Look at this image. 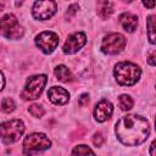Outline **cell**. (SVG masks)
I'll return each mask as SVG.
<instances>
[{
  "mask_svg": "<svg viewBox=\"0 0 156 156\" xmlns=\"http://www.w3.org/2000/svg\"><path fill=\"white\" fill-rule=\"evenodd\" d=\"M118 140L127 146H135L144 143L149 136V122L136 115L121 117L115 127Z\"/></svg>",
  "mask_w": 156,
  "mask_h": 156,
  "instance_id": "6da1fadb",
  "label": "cell"
},
{
  "mask_svg": "<svg viewBox=\"0 0 156 156\" xmlns=\"http://www.w3.org/2000/svg\"><path fill=\"white\" fill-rule=\"evenodd\" d=\"M113 74L118 84L129 87L134 85L139 80L141 71L136 65L132 62H119L115 66Z\"/></svg>",
  "mask_w": 156,
  "mask_h": 156,
  "instance_id": "7a4b0ae2",
  "label": "cell"
},
{
  "mask_svg": "<svg viewBox=\"0 0 156 156\" xmlns=\"http://www.w3.org/2000/svg\"><path fill=\"white\" fill-rule=\"evenodd\" d=\"M24 132V124L21 119H11L0 124V139L5 144L17 141Z\"/></svg>",
  "mask_w": 156,
  "mask_h": 156,
  "instance_id": "3957f363",
  "label": "cell"
},
{
  "mask_svg": "<svg viewBox=\"0 0 156 156\" xmlns=\"http://www.w3.org/2000/svg\"><path fill=\"white\" fill-rule=\"evenodd\" d=\"M51 145L50 139L43 133H30L24 138L23 141V152L26 155L38 154L49 149Z\"/></svg>",
  "mask_w": 156,
  "mask_h": 156,
  "instance_id": "277c9868",
  "label": "cell"
},
{
  "mask_svg": "<svg viewBox=\"0 0 156 156\" xmlns=\"http://www.w3.org/2000/svg\"><path fill=\"white\" fill-rule=\"evenodd\" d=\"M23 28L20 24L16 16L12 13L5 15L0 18V34L7 39H20L23 37Z\"/></svg>",
  "mask_w": 156,
  "mask_h": 156,
  "instance_id": "5b68a950",
  "label": "cell"
},
{
  "mask_svg": "<svg viewBox=\"0 0 156 156\" xmlns=\"http://www.w3.org/2000/svg\"><path fill=\"white\" fill-rule=\"evenodd\" d=\"M46 80H48V78H46L45 74H37V76L30 77L27 80L21 96L24 100H35V99H38L40 96V94L43 93V89L46 84Z\"/></svg>",
  "mask_w": 156,
  "mask_h": 156,
  "instance_id": "8992f818",
  "label": "cell"
},
{
  "mask_svg": "<svg viewBox=\"0 0 156 156\" xmlns=\"http://www.w3.org/2000/svg\"><path fill=\"white\" fill-rule=\"evenodd\" d=\"M126 38L119 33L107 34L101 41V51L107 55H116L126 46Z\"/></svg>",
  "mask_w": 156,
  "mask_h": 156,
  "instance_id": "52a82bcc",
  "label": "cell"
},
{
  "mask_svg": "<svg viewBox=\"0 0 156 156\" xmlns=\"http://www.w3.org/2000/svg\"><path fill=\"white\" fill-rule=\"evenodd\" d=\"M56 10H57V5L54 0H37L33 5L32 13L35 20L45 21L52 17Z\"/></svg>",
  "mask_w": 156,
  "mask_h": 156,
  "instance_id": "ba28073f",
  "label": "cell"
},
{
  "mask_svg": "<svg viewBox=\"0 0 156 156\" xmlns=\"http://www.w3.org/2000/svg\"><path fill=\"white\" fill-rule=\"evenodd\" d=\"M58 43H60L58 35L50 30L41 32L35 37V45L44 54H51L57 48Z\"/></svg>",
  "mask_w": 156,
  "mask_h": 156,
  "instance_id": "9c48e42d",
  "label": "cell"
},
{
  "mask_svg": "<svg viewBox=\"0 0 156 156\" xmlns=\"http://www.w3.org/2000/svg\"><path fill=\"white\" fill-rule=\"evenodd\" d=\"M87 43V37L83 32H77V33H73L71 34L66 43L63 44V52L65 54H74L77 52L79 49H82Z\"/></svg>",
  "mask_w": 156,
  "mask_h": 156,
  "instance_id": "30bf717a",
  "label": "cell"
},
{
  "mask_svg": "<svg viewBox=\"0 0 156 156\" xmlns=\"http://www.w3.org/2000/svg\"><path fill=\"white\" fill-rule=\"evenodd\" d=\"M113 112V106L112 104L106 100V99H102L101 101H99L95 106V110H94V117L98 122H105L107 121Z\"/></svg>",
  "mask_w": 156,
  "mask_h": 156,
  "instance_id": "8fae6325",
  "label": "cell"
},
{
  "mask_svg": "<svg viewBox=\"0 0 156 156\" xmlns=\"http://www.w3.org/2000/svg\"><path fill=\"white\" fill-rule=\"evenodd\" d=\"M49 100L55 105H65L69 101V94L62 87H52L48 91Z\"/></svg>",
  "mask_w": 156,
  "mask_h": 156,
  "instance_id": "7c38bea8",
  "label": "cell"
},
{
  "mask_svg": "<svg viewBox=\"0 0 156 156\" xmlns=\"http://www.w3.org/2000/svg\"><path fill=\"white\" fill-rule=\"evenodd\" d=\"M119 23L122 24V27L124 28V30L132 33V32H134L135 28H136L138 18H136L135 15L126 12V13H122V15L119 16Z\"/></svg>",
  "mask_w": 156,
  "mask_h": 156,
  "instance_id": "4fadbf2b",
  "label": "cell"
},
{
  "mask_svg": "<svg viewBox=\"0 0 156 156\" xmlns=\"http://www.w3.org/2000/svg\"><path fill=\"white\" fill-rule=\"evenodd\" d=\"M112 13V5L108 0H98V15L102 20H107Z\"/></svg>",
  "mask_w": 156,
  "mask_h": 156,
  "instance_id": "5bb4252c",
  "label": "cell"
},
{
  "mask_svg": "<svg viewBox=\"0 0 156 156\" xmlns=\"http://www.w3.org/2000/svg\"><path fill=\"white\" fill-rule=\"evenodd\" d=\"M54 73L56 76V78L61 82H69L72 80V73L71 71L65 66V65H58L55 67Z\"/></svg>",
  "mask_w": 156,
  "mask_h": 156,
  "instance_id": "9a60e30c",
  "label": "cell"
},
{
  "mask_svg": "<svg viewBox=\"0 0 156 156\" xmlns=\"http://www.w3.org/2000/svg\"><path fill=\"white\" fill-rule=\"evenodd\" d=\"M118 105H119L122 111H128V110H130L133 107V100H132V98L129 95L123 94V95H121L118 98Z\"/></svg>",
  "mask_w": 156,
  "mask_h": 156,
  "instance_id": "2e32d148",
  "label": "cell"
},
{
  "mask_svg": "<svg viewBox=\"0 0 156 156\" xmlns=\"http://www.w3.org/2000/svg\"><path fill=\"white\" fill-rule=\"evenodd\" d=\"M147 35L151 44H155V16H149L147 18Z\"/></svg>",
  "mask_w": 156,
  "mask_h": 156,
  "instance_id": "e0dca14e",
  "label": "cell"
},
{
  "mask_svg": "<svg viewBox=\"0 0 156 156\" xmlns=\"http://www.w3.org/2000/svg\"><path fill=\"white\" fill-rule=\"evenodd\" d=\"M15 107H16L15 101H13L12 99H10V98H5V99L2 100V102H1V110H2V112H5V113L12 112V111L15 110Z\"/></svg>",
  "mask_w": 156,
  "mask_h": 156,
  "instance_id": "ac0fdd59",
  "label": "cell"
},
{
  "mask_svg": "<svg viewBox=\"0 0 156 156\" xmlns=\"http://www.w3.org/2000/svg\"><path fill=\"white\" fill-rule=\"evenodd\" d=\"M29 113H30L33 117L40 118V117H43V115L45 113V111H44V108H43L41 106L34 104V105H30V106H29Z\"/></svg>",
  "mask_w": 156,
  "mask_h": 156,
  "instance_id": "d6986e66",
  "label": "cell"
},
{
  "mask_svg": "<svg viewBox=\"0 0 156 156\" xmlns=\"http://www.w3.org/2000/svg\"><path fill=\"white\" fill-rule=\"evenodd\" d=\"M72 154L73 155H88V154H94V151L87 145H78L72 150Z\"/></svg>",
  "mask_w": 156,
  "mask_h": 156,
  "instance_id": "ffe728a7",
  "label": "cell"
},
{
  "mask_svg": "<svg viewBox=\"0 0 156 156\" xmlns=\"http://www.w3.org/2000/svg\"><path fill=\"white\" fill-rule=\"evenodd\" d=\"M93 143H94L96 146H101V145H102V143H104V136L101 135V133H95V134H94Z\"/></svg>",
  "mask_w": 156,
  "mask_h": 156,
  "instance_id": "44dd1931",
  "label": "cell"
},
{
  "mask_svg": "<svg viewBox=\"0 0 156 156\" xmlns=\"http://www.w3.org/2000/svg\"><path fill=\"white\" fill-rule=\"evenodd\" d=\"M78 104H79L80 106L88 105V104H89V95H88V94H82V95L79 96V99H78Z\"/></svg>",
  "mask_w": 156,
  "mask_h": 156,
  "instance_id": "7402d4cb",
  "label": "cell"
},
{
  "mask_svg": "<svg viewBox=\"0 0 156 156\" xmlns=\"http://www.w3.org/2000/svg\"><path fill=\"white\" fill-rule=\"evenodd\" d=\"M155 55H156V52H155V50H152L151 52H150V56H149V58H147V62H149V65L150 66H155Z\"/></svg>",
  "mask_w": 156,
  "mask_h": 156,
  "instance_id": "603a6c76",
  "label": "cell"
},
{
  "mask_svg": "<svg viewBox=\"0 0 156 156\" xmlns=\"http://www.w3.org/2000/svg\"><path fill=\"white\" fill-rule=\"evenodd\" d=\"M143 4L147 9H154L155 7V0H143Z\"/></svg>",
  "mask_w": 156,
  "mask_h": 156,
  "instance_id": "cb8c5ba5",
  "label": "cell"
},
{
  "mask_svg": "<svg viewBox=\"0 0 156 156\" xmlns=\"http://www.w3.org/2000/svg\"><path fill=\"white\" fill-rule=\"evenodd\" d=\"M76 9H78V5H72V6H69V9H68V11H67V16H68V15H73V13L76 12Z\"/></svg>",
  "mask_w": 156,
  "mask_h": 156,
  "instance_id": "d4e9b609",
  "label": "cell"
},
{
  "mask_svg": "<svg viewBox=\"0 0 156 156\" xmlns=\"http://www.w3.org/2000/svg\"><path fill=\"white\" fill-rule=\"evenodd\" d=\"M4 85H5V78H4L2 72L0 71V91L4 89Z\"/></svg>",
  "mask_w": 156,
  "mask_h": 156,
  "instance_id": "484cf974",
  "label": "cell"
},
{
  "mask_svg": "<svg viewBox=\"0 0 156 156\" xmlns=\"http://www.w3.org/2000/svg\"><path fill=\"white\" fill-rule=\"evenodd\" d=\"M154 149H155V141H152V144H151V150H150L151 156H155V151H154Z\"/></svg>",
  "mask_w": 156,
  "mask_h": 156,
  "instance_id": "4316f807",
  "label": "cell"
},
{
  "mask_svg": "<svg viewBox=\"0 0 156 156\" xmlns=\"http://www.w3.org/2000/svg\"><path fill=\"white\" fill-rule=\"evenodd\" d=\"M22 1H23V0H16V6H20V5L22 4Z\"/></svg>",
  "mask_w": 156,
  "mask_h": 156,
  "instance_id": "83f0119b",
  "label": "cell"
},
{
  "mask_svg": "<svg viewBox=\"0 0 156 156\" xmlns=\"http://www.w3.org/2000/svg\"><path fill=\"white\" fill-rule=\"evenodd\" d=\"M2 9H4V6H2V5H0V12L2 11Z\"/></svg>",
  "mask_w": 156,
  "mask_h": 156,
  "instance_id": "f1b7e54d",
  "label": "cell"
},
{
  "mask_svg": "<svg viewBox=\"0 0 156 156\" xmlns=\"http://www.w3.org/2000/svg\"><path fill=\"white\" fill-rule=\"evenodd\" d=\"M124 1H127V2H132L133 0H124Z\"/></svg>",
  "mask_w": 156,
  "mask_h": 156,
  "instance_id": "f546056e",
  "label": "cell"
}]
</instances>
